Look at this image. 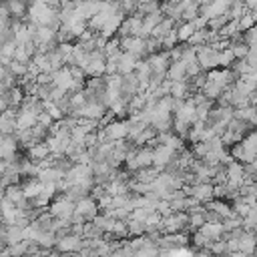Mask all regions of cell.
<instances>
[{"label": "cell", "instance_id": "obj_1", "mask_svg": "<svg viewBox=\"0 0 257 257\" xmlns=\"http://www.w3.org/2000/svg\"><path fill=\"white\" fill-rule=\"evenodd\" d=\"M98 201L94 199V197H84V199H80V201H76V209H74V215H72V223H80V225H84V223H90V221H94L96 219V215H98Z\"/></svg>", "mask_w": 257, "mask_h": 257}, {"label": "cell", "instance_id": "obj_2", "mask_svg": "<svg viewBox=\"0 0 257 257\" xmlns=\"http://www.w3.org/2000/svg\"><path fill=\"white\" fill-rule=\"evenodd\" d=\"M161 229H163V235L165 233H185V231H189V215L185 211L171 213L169 217L163 219Z\"/></svg>", "mask_w": 257, "mask_h": 257}, {"label": "cell", "instance_id": "obj_3", "mask_svg": "<svg viewBox=\"0 0 257 257\" xmlns=\"http://www.w3.org/2000/svg\"><path fill=\"white\" fill-rule=\"evenodd\" d=\"M120 50L137 56L139 60H145V56H149L147 38H141V36H124V38H120Z\"/></svg>", "mask_w": 257, "mask_h": 257}, {"label": "cell", "instance_id": "obj_4", "mask_svg": "<svg viewBox=\"0 0 257 257\" xmlns=\"http://www.w3.org/2000/svg\"><path fill=\"white\" fill-rule=\"evenodd\" d=\"M195 48H197V62H199V66H201L205 72L219 68V50H215V48L209 46V44L195 46Z\"/></svg>", "mask_w": 257, "mask_h": 257}, {"label": "cell", "instance_id": "obj_5", "mask_svg": "<svg viewBox=\"0 0 257 257\" xmlns=\"http://www.w3.org/2000/svg\"><path fill=\"white\" fill-rule=\"evenodd\" d=\"M74 209H76V203H74V201H70V199L64 197V195H58V197L50 203L48 213H50L52 217H56V219H72Z\"/></svg>", "mask_w": 257, "mask_h": 257}, {"label": "cell", "instance_id": "obj_6", "mask_svg": "<svg viewBox=\"0 0 257 257\" xmlns=\"http://www.w3.org/2000/svg\"><path fill=\"white\" fill-rule=\"evenodd\" d=\"M84 72L92 78V76H104L106 74V56L102 54V50H92L88 52V62L84 66Z\"/></svg>", "mask_w": 257, "mask_h": 257}, {"label": "cell", "instance_id": "obj_7", "mask_svg": "<svg viewBox=\"0 0 257 257\" xmlns=\"http://www.w3.org/2000/svg\"><path fill=\"white\" fill-rule=\"evenodd\" d=\"M185 189V193L189 195V197H193L197 203H201V205H207L209 201H213L215 199V195H213V183H197V185H191V187H183Z\"/></svg>", "mask_w": 257, "mask_h": 257}, {"label": "cell", "instance_id": "obj_8", "mask_svg": "<svg viewBox=\"0 0 257 257\" xmlns=\"http://www.w3.org/2000/svg\"><path fill=\"white\" fill-rule=\"evenodd\" d=\"M153 70V74H159V76H167V70L171 66V56H169V50H161V52H155V54H149L145 58Z\"/></svg>", "mask_w": 257, "mask_h": 257}, {"label": "cell", "instance_id": "obj_9", "mask_svg": "<svg viewBox=\"0 0 257 257\" xmlns=\"http://www.w3.org/2000/svg\"><path fill=\"white\" fill-rule=\"evenodd\" d=\"M106 106L102 104V102H86L82 108H78V110H74L70 116H76V118H88V120H100L104 114H106Z\"/></svg>", "mask_w": 257, "mask_h": 257}, {"label": "cell", "instance_id": "obj_10", "mask_svg": "<svg viewBox=\"0 0 257 257\" xmlns=\"http://www.w3.org/2000/svg\"><path fill=\"white\" fill-rule=\"evenodd\" d=\"M187 245H189L187 233H165V235L157 241V247H159V249H169V251L185 249Z\"/></svg>", "mask_w": 257, "mask_h": 257}, {"label": "cell", "instance_id": "obj_11", "mask_svg": "<svg viewBox=\"0 0 257 257\" xmlns=\"http://www.w3.org/2000/svg\"><path fill=\"white\" fill-rule=\"evenodd\" d=\"M175 157H177V151H173V149L167 147V145H157V147L153 149V167L165 171V167H167Z\"/></svg>", "mask_w": 257, "mask_h": 257}, {"label": "cell", "instance_id": "obj_12", "mask_svg": "<svg viewBox=\"0 0 257 257\" xmlns=\"http://www.w3.org/2000/svg\"><path fill=\"white\" fill-rule=\"evenodd\" d=\"M84 247V239L80 235H66V237H60L58 243H56V251L60 253H80Z\"/></svg>", "mask_w": 257, "mask_h": 257}, {"label": "cell", "instance_id": "obj_13", "mask_svg": "<svg viewBox=\"0 0 257 257\" xmlns=\"http://www.w3.org/2000/svg\"><path fill=\"white\" fill-rule=\"evenodd\" d=\"M104 133L110 141H124L128 139V120L126 118H116L110 124L104 126Z\"/></svg>", "mask_w": 257, "mask_h": 257}, {"label": "cell", "instance_id": "obj_14", "mask_svg": "<svg viewBox=\"0 0 257 257\" xmlns=\"http://www.w3.org/2000/svg\"><path fill=\"white\" fill-rule=\"evenodd\" d=\"M205 207H207L209 211H213L221 221H225V219H229V217H233V215H235L233 207H231L225 199H213V201H209Z\"/></svg>", "mask_w": 257, "mask_h": 257}, {"label": "cell", "instance_id": "obj_15", "mask_svg": "<svg viewBox=\"0 0 257 257\" xmlns=\"http://www.w3.org/2000/svg\"><path fill=\"white\" fill-rule=\"evenodd\" d=\"M137 64H139V58L128 54V52H120L118 54V60H116V66H118V74L120 76H126V74H133L137 70Z\"/></svg>", "mask_w": 257, "mask_h": 257}, {"label": "cell", "instance_id": "obj_16", "mask_svg": "<svg viewBox=\"0 0 257 257\" xmlns=\"http://www.w3.org/2000/svg\"><path fill=\"white\" fill-rule=\"evenodd\" d=\"M197 231H201L211 243H215V241H219L223 235H225V229H223V225L221 223H211V221H207L201 229H197Z\"/></svg>", "mask_w": 257, "mask_h": 257}, {"label": "cell", "instance_id": "obj_17", "mask_svg": "<svg viewBox=\"0 0 257 257\" xmlns=\"http://www.w3.org/2000/svg\"><path fill=\"white\" fill-rule=\"evenodd\" d=\"M169 80H187V62L185 60H173L169 70H167Z\"/></svg>", "mask_w": 257, "mask_h": 257}, {"label": "cell", "instance_id": "obj_18", "mask_svg": "<svg viewBox=\"0 0 257 257\" xmlns=\"http://www.w3.org/2000/svg\"><path fill=\"white\" fill-rule=\"evenodd\" d=\"M26 153H28V159L34 161V163H40V161L50 159V149H48L46 141H44V143H38V145H32Z\"/></svg>", "mask_w": 257, "mask_h": 257}, {"label": "cell", "instance_id": "obj_19", "mask_svg": "<svg viewBox=\"0 0 257 257\" xmlns=\"http://www.w3.org/2000/svg\"><path fill=\"white\" fill-rule=\"evenodd\" d=\"M6 8L14 20H24V16L28 14V6L24 0H6Z\"/></svg>", "mask_w": 257, "mask_h": 257}, {"label": "cell", "instance_id": "obj_20", "mask_svg": "<svg viewBox=\"0 0 257 257\" xmlns=\"http://www.w3.org/2000/svg\"><path fill=\"white\" fill-rule=\"evenodd\" d=\"M189 92H191V86L187 80H171V92L169 96L177 98V100H187L189 98Z\"/></svg>", "mask_w": 257, "mask_h": 257}, {"label": "cell", "instance_id": "obj_21", "mask_svg": "<svg viewBox=\"0 0 257 257\" xmlns=\"http://www.w3.org/2000/svg\"><path fill=\"white\" fill-rule=\"evenodd\" d=\"M36 122H38V114L28 112V110H18V116H16V131L32 128Z\"/></svg>", "mask_w": 257, "mask_h": 257}, {"label": "cell", "instance_id": "obj_22", "mask_svg": "<svg viewBox=\"0 0 257 257\" xmlns=\"http://www.w3.org/2000/svg\"><path fill=\"white\" fill-rule=\"evenodd\" d=\"M257 249V241H255V235L249 233V231H243V235L239 237V251L245 253V255H253V251Z\"/></svg>", "mask_w": 257, "mask_h": 257}, {"label": "cell", "instance_id": "obj_23", "mask_svg": "<svg viewBox=\"0 0 257 257\" xmlns=\"http://www.w3.org/2000/svg\"><path fill=\"white\" fill-rule=\"evenodd\" d=\"M4 197H6L10 203H14L16 207L26 199V195H24V191H22L20 185H10V187H6V189H4Z\"/></svg>", "mask_w": 257, "mask_h": 257}, {"label": "cell", "instance_id": "obj_24", "mask_svg": "<svg viewBox=\"0 0 257 257\" xmlns=\"http://www.w3.org/2000/svg\"><path fill=\"white\" fill-rule=\"evenodd\" d=\"M20 241H24V229L18 227V225H8L6 227V243L14 245V243H20Z\"/></svg>", "mask_w": 257, "mask_h": 257}, {"label": "cell", "instance_id": "obj_25", "mask_svg": "<svg viewBox=\"0 0 257 257\" xmlns=\"http://www.w3.org/2000/svg\"><path fill=\"white\" fill-rule=\"evenodd\" d=\"M195 30H197L195 22H181V24H177V38H179V42H187L193 36Z\"/></svg>", "mask_w": 257, "mask_h": 257}, {"label": "cell", "instance_id": "obj_26", "mask_svg": "<svg viewBox=\"0 0 257 257\" xmlns=\"http://www.w3.org/2000/svg\"><path fill=\"white\" fill-rule=\"evenodd\" d=\"M187 215H189V229H191V231H197V229H201V227L207 223V207H205V211L187 213Z\"/></svg>", "mask_w": 257, "mask_h": 257}, {"label": "cell", "instance_id": "obj_27", "mask_svg": "<svg viewBox=\"0 0 257 257\" xmlns=\"http://www.w3.org/2000/svg\"><path fill=\"white\" fill-rule=\"evenodd\" d=\"M126 229H128V235H133V237H141V235H145L147 223L137 221V219H128V221H126Z\"/></svg>", "mask_w": 257, "mask_h": 257}, {"label": "cell", "instance_id": "obj_28", "mask_svg": "<svg viewBox=\"0 0 257 257\" xmlns=\"http://www.w3.org/2000/svg\"><path fill=\"white\" fill-rule=\"evenodd\" d=\"M241 145L247 149V153L251 155V157H255L257 159V133L253 131V133H249L243 141H241Z\"/></svg>", "mask_w": 257, "mask_h": 257}, {"label": "cell", "instance_id": "obj_29", "mask_svg": "<svg viewBox=\"0 0 257 257\" xmlns=\"http://www.w3.org/2000/svg\"><path fill=\"white\" fill-rule=\"evenodd\" d=\"M235 60L237 58H235V54H233L231 48H225V50L219 52V68H231Z\"/></svg>", "mask_w": 257, "mask_h": 257}, {"label": "cell", "instance_id": "obj_30", "mask_svg": "<svg viewBox=\"0 0 257 257\" xmlns=\"http://www.w3.org/2000/svg\"><path fill=\"white\" fill-rule=\"evenodd\" d=\"M209 253H211V255H215V257L227 255V253H229V247H227V239H225V237H221L219 241L211 243V247H209Z\"/></svg>", "mask_w": 257, "mask_h": 257}, {"label": "cell", "instance_id": "obj_31", "mask_svg": "<svg viewBox=\"0 0 257 257\" xmlns=\"http://www.w3.org/2000/svg\"><path fill=\"white\" fill-rule=\"evenodd\" d=\"M245 12H247V8H245V4H243L241 0H231V6H229V16H231V20H239Z\"/></svg>", "mask_w": 257, "mask_h": 257}, {"label": "cell", "instance_id": "obj_32", "mask_svg": "<svg viewBox=\"0 0 257 257\" xmlns=\"http://www.w3.org/2000/svg\"><path fill=\"white\" fill-rule=\"evenodd\" d=\"M223 229H225V233H231V231H235V229H239V227H243V217H239L237 213L233 215V217H229V219H225L223 223Z\"/></svg>", "mask_w": 257, "mask_h": 257}, {"label": "cell", "instance_id": "obj_33", "mask_svg": "<svg viewBox=\"0 0 257 257\" xmlns=\"http://www.w3.org/2000/svg\"><path fill=\"white\" fill-rule=\"evenodd\" d=\"M42 106H44V110H46L54 120H62V118L66 116V114L58 108V104H54V102H50V100H44V102H42Z\"/></svg>", "mask_w": 257, "mask_h": 257}, {"label": "cell", "instance_id": "obj_34", "mask_svg": "<svg viewBox=\"0 0 257 257\" xmlns=\"http://www.w3.org/2000/svg\"><path fill=\"white\" fill-rule=\"evenodd\" d=\"M253 26H257V22H255V18L251 16V12L247 10V12L239 18V30L245 32V30H249V28H253Z\"/></svg>", "mask_w": 257, "mask_h": 257}, {"label": "cell", "instance_id": "obj_35", "mask_svg": "<svg viewBox=\"0 0 257 257\" xmlns=\"http://www.w3.org/2000/svg\"><path fill=\"white\" fill-rule=\"evenodd\" d=\"M243 42L251 48L253 44H257V26H253V28H249V30H245L243 32Z\"/></svg>", "mask_w": 257, "mask_h": 257}, {"label": "cell", "instance_id": "obj_36", "mask_svg": "<svg viewBox=\"0 0 257 257\" xmlns=\"http://www.w3.org/2000/svg\"><path fill=\"white\" fill-rule=\"evenodd\" d=\"M135 257H159V247L153 245L147 249H139V251H135Z\"/></svg>", "mask_w": 257, "mask_h": 257}, {"label": "cell", "instance_id": "obj_37", "mask_svg": "<svg viewBox=\"0 0 257 257\" xmlns=\"http://www.w3.org/2000/svg\"><path fill=\"white\" fill-rule=\"evenodd\" d=\"M54 122H56V120H54V118H52V116H50V114H48L46 110H42V112L38 114V124H42V126L50 128V126H52Z\"/></svg>", "mask_w": 257, "mask_h": 257}, {"label": "cell", "instance_id": "obj_38", "mask_svg": "<svg viewBox=\"0 0 257 257\" xmlns=\"http://www.w3.org/2000/svg\"><path fill=\"white\" fill-rule=\"evenodd\" d=\"M245 4V8L251 12V10H257V0H241Z\"/></svg>", "mask_w": 257, "mask_h": 257}, {"label": "cell", "instance_id": "obj_39", "mask_svg": "<svg viewBox=\"0 0 257 257\" xmlns=\"http://www.w3.org/2000/svg\"><path fill=\"white\" fill-rule=\"evenodd\" d=\"M0 187H2V175H0Z\"/></svg>", "mask_w": 257, "mask_h": 257}, {"label": "cell", "instance_id": "obj_40", "mask_svg": "<svg viewBox=\"0 0 257 257\" xmlns=\"http://www.w3.org/2000/svg\"><path fill=\"white\" fill-rule=\"evenodd\" d=\"M0 221H2V211H0Z\"/></svg>", "mask_w": 257, "mask_h": 257}, {"label": "cell", "instance_id": "obj_41", "mask_svg": "<svg viewBox=\"0 0 257 257\" xmlns=\"http://www.w3.org/2000/svg\"><path fill=\"white\" fill-rule=\"evenodd\" d=\"M255 133H257V128H255Z\"/></svg>", "mask_w": 257, "mask_h": 257}]
</instances>
